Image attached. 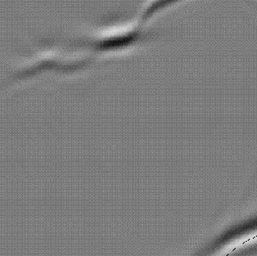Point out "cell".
I'll use <instances>...</instances> for the list:
<instances>
[{
	"label": "cell",
	"mask_w": 257,
	"mask_h": 256,
	"mask_svg": "<svg viewBox=\"0 0 257 256\" xmlns=\"http://www.w3.org/2000/svg\"><path fill=\"white\" fill-rule=\"evenodd\" d=\"M153 37L150 26L143 25L136 17L110 21L63 45L42 46L20 62L15 77L24 82L43 73H79L94 63L130 54Z\"/></svg>",
	"instance_id": "1"
}]
</instances>
